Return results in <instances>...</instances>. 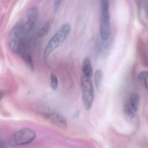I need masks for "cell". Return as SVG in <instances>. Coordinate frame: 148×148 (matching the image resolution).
I'll return each instance as SVG.
<instances>
[{"label": "cell", "instance_id": "obj_3", "mask_svg": "<svg viewBox=\"0 0 148 148\" xmlns=\"http://www.w3.org/2000/svg\"><path fill=\"white\" fill-rule=\"evenodd\" d=\"M111 30L109 10V0H101V14L100 22V37L102 40H107Z\"/></svg>", "mask_w": 148, "mask_h": 148}, {"label": "cell", "instance_id": "obj_13", "mask_svg": "<svg viewBox=\"0 0 148 148\" xmlns=\"http://www.w3.org/2000/svg\"><path fill=\"white\" fill-rule=\"evenodd\" d=\"M49 27H50V23L48 22L47 23H46V24L40 29V30L39 31V36H44V35H46V33H47L48 30H49Z\"/></svg>", "mask_w": 148, "mask_h": 148}, {"label": "cell", "instance_id": "obj_7", "mask_svg": "<svg viewBox=\"0 0 148 148\" xmlns=\"http://www.w3.org/2000/svg\"><path fill=\"white\" fill-rule=\"evenodd\" d=\"M38 15H39V11H38L37 7H32L27 11L24 20H22L23 25L28 34L31 31L33 26L36 24Z\"/></svg>", "mask_w": 148, "mask_h": 148}, {"label": "cell", "instance_id": "obj_4", "mask_svg": "<svg viewBox=\"0 0 148 148\" xmlns=\"http://www.w3.org/2000/svg\"><path fill=\"white\" fill-rule=\"evenodd\" d=\"M81 91L84 107L89 111L92 106L94 100V90L91 78L81 76Z\"/></svg>", "mask_w": 148, "mask_h": 148}, {"label": "cell", "instance_id": "obj_6", "mask_svg": "<svg viewBox=\"0 0 148 148\" xmlns=\"http://www.w3.org/2000/svg\"><path fill=\"white\" fill-rule=\"evenodd\" d=\"M139 104V95L137 93H132L126 101L123 110L128 116L133 117L138 111Z\"/></svg>", "mask_w": 148, "mask_h": 148}, {"label": "cell", "instance_id": "obj_5", "mask_svg": "<svg viewBox=\"0 0 148 148\" xmlns=\"http://www.w3.org/2000/svg\"><path fill=\"white\" fill-rule=\"evenodd\" d=\"M36 137V133L31 129L23 128L15 133L12 137V142L15 145H25L32 143Z\"/></svg>", "mask_w": 148, "mask_h": 148}, {"label": "cell", "instance_id": "obj_2", "mask_svg": "<svg viewBox=\"0 0 148 148\" xmlns=\"http://www.w3.org/2000/svg\"><path fill=\"white\" fill-rule=\"evenodd\" d=\"M71 31V26L68 23H65L57 30V31L54 34L49 40L44 49V57L48 56L57 49L59 47L64 41L67 39Z\"/></svg>", "mask_w": 148, "mask_h": 148}, {"label": "cell", "instance_id": "obj_10", "mask_svg": "<svg viewBox=\"0 0 148 148\" xmlns=\"http://www.w3.org/2000/svg\"><path fill=\"white\" fill-rule=\"evenodd\" d=\"M102 72L100 69H98L95 72L94 74V82H95V85L98 89H101L102 85Z\"/></svg>", "mask_w": 148, "mask_h": 148}, {"label": "cell", "instance_id": "obj_8", "mask_svg": "<svg viewBox=\"0 0 148 148\" xmlns=\"http://www.w3.org/2000/svg\"><path fill=\"white\" fill-rule=\"evenodd\" d=\"M46 116L55 125L57 126V127H61V128H64V127H67L66 120L65 119L63 116L59 113L56 112V111H51L49 112L46 113Z\"/></svg>", "mask_w": 148, "mask_h": 148}, {"label": "cell", "instance_id": "obj_15", "mask_svg": "<svg viewBox=\"0 0 148 148\" xmlns=\"http://www.w3.org/2000/svg\"><path fill=\"white\" fill-rule=\"evenodd\" d=\"M62 0H55V10H57L59 9V6H60L61 3H62Z\"/></svg>", "mask_w": 148, "mask_h": 148}, {"label": "cell", "instance_id": "obj_16", "mask_svg": "<svg viewBox=\"0 0 148 148\" xmlns=\"http://www.w3.org/2000/svg\"><path fill=\"white\" fill-rule=\"evenodd\" d=\"M2 97H3V93L1 92H0V100L2 98Z\"/></svg>", "mask_w": 148, "mask_h": 148}, {"label": "cell", "instance_id": "obj_1", "mask_svg": "<svg viewBox=\"0 0 148 148\" xmlns=\"http://www.w3.org/2000/svg\"><path fill=\"white\" fill-rule=\"evenodd\" d=\"M27 35L28 33L26 31L22 20L17 22L9 34L8 45L10 49L15 53L20 52L23 48L25 38Z\"/></svg>", "mask_w": 148, "mask_h": 148}, {"label": "cell", "instance_id": "obj_12", "mask_svg": "<svg viewBox=\"0 0 148 148\" xmlns=\"http://www.w3.org/2000/svg\"><path fill=\"white\" fill-rule=\"evenodd\" d=\"M50 86L53 90H56L58 88V79L55 74L50 75Z\"/></svg>", "mask_w": 148, "mask_h": 148}, {"label": "cell", "instance_id": "obj_11", "mask_svg": "<svg viewBox=\"0 0 148 148\" xmlns=\"http://www.w3.org/2000/svg\"><path fill=\"white\" fill-rule=\"evenodd\" d=\"M139 79L140 82L145 85V88L148 90V72L142 71L139 74Z\"/></svg>", "mask_w": 148, "mask_h": 148}, {"label": "cell", "instance_id": "obj_14", "mask_svg": "<svg viewBox=\"0 0 148 148\" xmlns=\"http://www.w3.org/2000/svg\"><path fill=\"white\" fill-rule=\"evenodd\" d=\"M23 59H24L25 62L28 64V66L30 68H33V61H32L31 57L29 54H23Z\"/></svg>", "mask_w": 148, "mask_h": 148}, {"label": "cell", "instance_id": "obj_9", "mask_svg": "<svg viewBox=\"0 0 148 148\" xmlns=\"http://www.w3.org/2000/svg\"><path fill=\"white\" fill-rule=\"evenodd\" d=\"M82 70V76L86 77L91 78L92 75V66H91V62L89 57H86L84 59L81 66Z\"/></svg>", "mask_w": 148, "mask_h": 148}]
</instances>
